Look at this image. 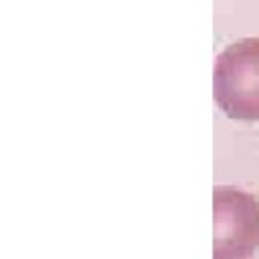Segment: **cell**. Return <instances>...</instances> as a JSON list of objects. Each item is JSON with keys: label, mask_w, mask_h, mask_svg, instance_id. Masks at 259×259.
<instances>
[{"label": "cell", "mask_w": 259, "mask_h": 259, "mask_svg": "<svg viewBox=\"0 0 259 259\" xmlns=\"http://www.w3.org/2000/svg\"><path fill=\"white\" fill-rule=\"evenodd\" d=\"M212 93L227 117L259 121V38L237 40L219 53Z\"/></svg>", "instance_id": "6da1fadb"}, {"label": "cell", "mask_w": 259, "mask_h": 259, "mask_svg": "<svg viewBox=\"0 0 259 259\" xmlns=\"http://www.w3.org/2000/svg\"><path fill=\"white\" fill-rule=\"evenodd\" d=\"M259 247V202L233 186L212 192V259H249Z\"/></svg>", "instance_id": "7a4b0ae2"}]
</instances>
